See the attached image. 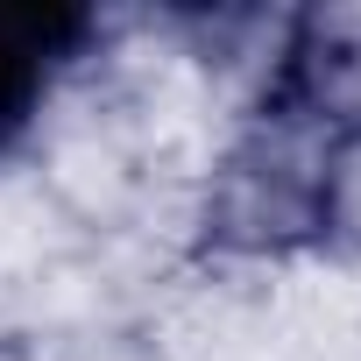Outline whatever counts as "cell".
<instances>
[{"label":"cell","instance_id":"7a4b0ae2","mask_svg":"<svg viewBox=\"0 0 361 361\" xmlns=\"http://www.w3.org/2000/svg\"><path fill=\"white\" fill-rule=\"evenodd\" d=\"M99 15L85 8H0V156L22 149L57 78L92 50Z\"/></svg>","mask_w":361,"mask_h":361},{"label":"cell","instance_id":"6da1fadb","mask_svg":"<svg viewBox=\"0 0 361 361\" xmlns=\"http://www.w3.org/2000/svg\"><path fill=\"white\" fill-rule=\"evenodd\" d=\"M361 170V15H290L206 192L213 255H305L347 227Z\"/></svg>","mask_w":361,"mask_h":361}]
</instances>
